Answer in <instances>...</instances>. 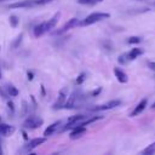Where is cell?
<instances>
[{"mask_svg":"<svg viewBox=\"0 0 155 155\" xmlns=\"http://www.w3.org/2000/svg\"><path fill=\"white\" fill-rule=\"evenodd\" d=\"M7 105H8V108L11 109V111H13V110H15V107H13V102L8 101V102H7Z\"/></svg>","mask_w":155,"mask_h":155,"instance_id":"484cf974","label":"cell"},{"mask_svg":"<svg viewBox=\"0 0 155 155\" xmlns=\"http://www.w3.org/2000/svg\"><path fill=\"white\" fill-rule=\"evenodd\" d=\"M119 63L120 64H126L130 59H128V56H127V53H124V54H121V56H119Z\"/></svg>","mask_w":155,"mask_h":155,"instance_id":"44dd1931","label":"cell"},{"mask_svg":"<svg viewBox=\"0 0 155 155\" xmlns=\"http://www.w3.org/2000/svg\"><path fill=\"white\" fill-rule=\"evenodd\" d=\"M0 154H2V150H1V145H0Z\"/></svg>","mask_w":155,"mask_h":155,"instance_id":"4dcf8cb0","label":"cell"},{"mask_svg":"<svg viewBox=\"0 0 155 155\" xmlns=\"http://www.w3.org/2000/svg\"><path fill=\"white\" fill-rule=\"evenodd\" d=\"M142 153H143L144 155H153V154H155V142L151 143L150 145H148Z\"/></svg>","mask_w":155,"mask_h":155,"instance_id":"ac0fdd59","label":"cell"},{"mask_svg":"<svg viewBox=\"0 0 155 155\" xmlns=\"http://www.w3.org/2000/svg\"><path fill=\"white\" fill-rule=\"evenodd\" d=\"M101 1H103V0H78V2L81 5H96Z\"/></svg>","mask_w":155,"mask_h":155,"instance_id":"ffe728a7","label":"cell"},{"mask_svg":"<svg viewBox=\"0 0 155 155\" xmlns=\"http://www.w3.org/2000/svg\"><path fill=\"white\" fill-rule=\"evenodd\" d=\"M16 128L15 126H11L8 124H1L0 122V134L4 136V137H10L15 133Z\"/></svg>","mask_w":155,"mask_h":155,"instance_id":"8fae6325","label":"cell"},{"mask_svg":"<svg viewBox=\"0 0 155 155\" xmlns=\"http://www.w3.org/2000/svg\"><path fill=\"white\" fill-rule=\"evenodd\" d=\"M143 53V50L142 48H138V47H134V48H132L128 53H127V56H128V59L130 61H132V59H136L138 56H140Z\"/></svg>","mask_w":155,"mask_h":155,"instance_id":"2e32d148","label":"cell"},{"mask_svg":"<svg viewBox=\"0 0 155 155\" xmlns=\"http://www.w3.org/2000/svg\"><path fill=\"white\" fill-rule=\"evenodd\" d=\"M53 0H22L18 2H13L8 5V8H29L35 6H42L52 2Z\"/></svg>","mask_w":155,"mask_h":155,"instance_id":"7a4b0ae2","label":"cell"},{"mask_svg":"<svg viewBox=\"0 0 155 155\" xmlns=\"http://www.w3.org/2000/svg\"><path fill=\"white\" fill-rule=\"evenodd\" d=\"M22 133H23V138H24V139H25V140H27V139H28V136H27V133H25V132H24V131H23V132H22Z\"/></svg>","mask_w":155,"mask_h":155,"instance_id":"f1b7e54d","label":"cell"},{"mask_svg":"<svg viewBox=\"0 0 155 155\" xmlns=\"http://www.w3.org/2000/svg\"><path fill=\"white\" fill-rule=\"evenodd\" d=\"M45 142H46V137H45V136H44V137H36V138H33V139H30V140L24 145V150L28 151V153H30L33 149L38 148L39 145H41V144L45 143Z\"/></svg>","mask_w":155,"mask_h":155,"instance_id":"52a82bcc","label":"cell"},{"mask_svg":"<svg viewBox=\"0 0 155 155\" xmlns=\"http://www.w3.org/2000/svg\"><path fill=\"white\" fill-rule=\"evenodd\" d=\"M148 67H149L151 70L155 71V62H148Z\"/></svg>","mask_w":155,"mask_h":155,"instance_id":"d4e9b609","label":"cell"},{"mask_svg":"<svg viewBox=\"0 0 155 155\" xmlns=\"http://www.w3.org/2000/svg\"><path fill=\"white\" fill-rule=\"evenodd\" d=\"M147 104H148V101H147L145 98H144V99H142V101H140V102H139V103L136 105V108L133 109V111L131 113V115H130V116H132V117H133V116L139 115V114H140V113H142V111L145 109Z\"/></svg>","mask_w":155,"mask_h":155,"instance_id":"4fadbf2b","label":"cell"},{"mask_svg":"<svg viewBox=\"0 0 155 155\" xmlns=\"http://www.w3.org/2000/svg\"><path fill=\"white\" fill-rule=\"evenodd\" d=\"M0 78H1V71H0Z\"/></svg>","mask_w":155,"mask_h":155,"instance_id":"1f68e13d","label":"cell"},{"mask_svg":"<svg viewBox=\"0 0 155 155\" xmlns=\"http://www.w3.org/2000/svg\"><path fill=\"white\" fill-rule=\"evenodd\" d=\"M85 79H86V74H85V73L79 74L78 78H76V84H78V85H81V84L85 81Z\"/></svg>","mask_w":155,"mask_h":155,"instance_id":"7402d4cb","label":"cell"},{"mask_svg":"<svg viewBox=\"0 0 155 155\" xmlns=\"http://www.w3.org/2000/svg\"><path fill=\"white\" fill-rule=\"evenodd\" d=\"M86 127L85 126H78V127H74V128H71V132H70V134H69V137H70V139H78V138H80V137H82L85 133H86Z\"/></svg>","mask_w":155,"mask_h":155,"instance_id":"7c38bea8","label":"cell"},{"mask_svg":"<svg viewBox=\"0 0 155 155\" xmlns=\"http://www.w3.org/2000/svg\"><path fill=\"white\" fill-rule=\"evenodd\" d=\"M101 90H102V88H101V87H99V88H98V90H94V91H93V92H92V96H96V94H98V93H99V92H101Z\"/></svg>","mask_w":155,"mask_h":155,"instance_id":"83f0119b","label":"cell"},{"mask_svg":"<svg viewBox=\"0 0 155 155\" xmlns=\"http://www.w3.org/2000/svg\"><path fill=\"white\" fill-rule=\"evenodd\" d=\"M114 74H115V76H116V79H117L119 82H121V84L127 82V80H128L127 74H126L122 69H120V68H114Z\"/></svg>","mask_w":155,"mask_h":155,"instance_id":"5bb4252c","label":"cell"},{"mask_svg":"<svg viewBox=\"0 0 155 155\" xmlns=\"http://www.w3.org/2000/svg\"><path fill=\"white\" fill-rule=\"evenodd\" d=\"M27 76H28V80H33V73L31 71H28V74H27Z\"/></svg>","mask_w":155,"mask_h":155,"instance_id":"4316f807","label":"cell"},{"mask_svg":"<svg viewBox=\"0 0 155 155\" xmlns=\"http://www.w3.org/2000/svg\"><path fill=\"white\" fill-rule=\"evenodd\" d=\"M0 122H1V117H0Z\"/></svg>","mask_w":155,"mask_h":155,"instance_id":"d6a6232c","label":"cell"},{"mask_svg":"<svg viewBox=\"0 0 155 155\" xmlns=\"http://www.w3.org/2000/svg\"><path fill=\"white\" fill-rule=\"evenodd\" d=\"M62 127H63V121L62 120H59V121H56V122H53V124H51L45 131H44V136L47 138L48 136H52L53 133H56V132H61V130H62Z\"/></svg>","mask_w":155,"mask_h":155,"instance_id":"ba28073f","label":"cell"},{"mask_svg":"<svg viewBox=\"0 0 155 155\" xmlns=\"http://www.w3.org/2000/svg\"><path fill=\"white\" fill-rule=\"evenodd\" d=\"M80 24V21L76 18V17H73V18H70V19H68V22L59 29V30H57L56 31V34L57 35H59V34H63V33H65V31H68V30H70L71 28H74V27H76V25H79Z\"/></svg>","mask_w":155,"mask_h":155,"instance_id":"9c48e42d","label":"cell"},{"mask_svg":"<svg viewBox=\"0 0 155 155\" xmlns=\"http://www.w3.org/2000/svg\"><path fill=\"white\" fill-rule=\"evenodd\" d=\"M61 12H56L48 21H45V27H46V31H50V30H52L56 25H57V23H58V21H59V18H61Z\"/></svg>","mask_w":155,"mask_h":155,"instance_id":"30bf717a","label":"cell"},{"mask_svg":"<svg viewBox=\"0 0 155 155\" xmlns=\"http://www.w3.org/2000/svg\"><path fill=\"white\" fill-rule=\"evenodd\" d=\"M84 102V94L80 88H76L73 91V93L67 98V102L64 104V109H74L80 108V105Z\"/></svg>","mask_w":155,"mask_h":155,"instance_id":"6da1fadb","label":"cell"},{"mask_svg":"<svg viewBox=\"0 0 155 155\" xmlns=\"http://www.w3.org/2000/svg\"><path fill=\"white\" fill-rule=\"evenodd\" d=\"M6 91H7V93H8V96L10 97H16V96H18V90L13 86V85H7V87H6Z\"/></svg>","mask_w":155,"mask_h":155,"instance_id":"e0dca14e","label":"cell"},{"mask_svg":"<svg viewBox=\"0 0 155 155\" xmlns=\"http://www.w3.org/2000/svg\"><path fill=\"white\" fill-rule=\"evenodd\" d=\"M151 108H154V109H155V103H154V104L151 105Z\"/></svg>","mask_w":155,"mask_h":155,"instance_id":"f546056e","label":"cell"},{"mask_svg":"<svg viewBox=\"0 0 155 155\" xmlns=\"http://www.w3.org/2000/svg\"><path fill=\"white\" fill-rule=\"evenodd\" d=\"M138 42H140V38H138V36L128 38V44H138Z\"/></svg>","mask_w":155,"mask_h":155,"instance_id":"603a6c76","label":"cell"},{"mask_svg":"<svg viewBox=\"0 0 155 155\" xmlns=\"http://www.w3.org/2000/svg\"><path fill=\"white\" fill-rule=\"evenodd\" d=\"M67 98H68V87H63V88L58 92L57 99H56V102L53 103L52 108H53L54 110H58V109L64 108V104H65V102H67Z\"/></svg>","mask_w":155,"mask_h":155,"instance_id":"5b68a950","label":"cell"},{"mask_svg":"<svg viewBox=\"0 0 155 155\" xmlns=\"http://www.w3.org/2000/svg\"><path fill=\"white\" fill-rule=\"evenodd\" d=\"M8 21H10V25H11V27H13V28H16V27L18 25V23H19L18 17H17V16H15V15H11V16H10V18H8Z\"/></svg>","mask_w":155,"mask_h":155,"instance_id":"d6986e66","label":"cell"},{"mask_svg":"<svg viewBox=\"0 0 155 155\" xmlns=\"http://www.w3.org/2000/svg\"><path fill=\"white\" fill-rule=\"evenodd\" d=\"M22 38H23V34H19L17 38H16V40H15V42H13V48H16L19 44H21V41H22Z\"/></svg>","mask_w":155,"mask_h":155,"instance_id":"cb8c5ba5","label":"cell"},{"mask_svg":"<svg viewBox=\"0 0 155 155\" xmlns=\"http://www.w3.org/2000/svg\"><path fill=\"white\" fill-rule=\"evenodd\" d=\"M33 33H34V36L35 38H40L41 35H44L45 33H47L46 31V27H45V22H41V23L36 24L34 27V29H33Z\"/></svg>","mask_w":155,"mask_h":155,"instance_id":"9a60e30c","label":"cell"},{"mask_svg":"<svg viewBox=\"0 0 155 155\" xmlns=\"http://www.w3.org/2000/svg\"><path fill=\"white\" fill-rule=\"evenodd\" d=\"M44 124V120L40 117V116H35V115H30L28 116L24 122H23V126L24 128H29V130H35L40 126H42Z\"/></svg>","mask_w":155,"mask_h":155,"instance_id":"277c9868","label":"cell"},{"mask_svg":"<svg viewBox=\"0 0 155 155\" xmlns=\"http://www.w3.org/2000/svg\"><path fill=\"white\" fill-rule=\"evenodd\" d=\"M121 104V101L119 99H113V101H109L107 103H103V104H99V105H94L93 108H90L88 110L90 111H103V110H109V109H113V108H116Z\"/></svg>","mask_w":155,"mask_h":155,"instance_id":"8992f818","label":"cell"},{"mask_svg":"<svg viewBox=\"0 0 155 155\" xmlns=\"http://www.w3.org/2000/svg\"><path fill=\"white\" fill-rule=\"evenodd\" d=\"M109 17H110V15L107 13V12H92V13H90L85 19H82V22H80V25H84V27L91 25V24H93V23H97V22H99V21L107 19V18H109Z\"/></svg>","mask_w":155,"mask_h":155,"instance_id":"3957f363","label":"cell"}]
</instances>
